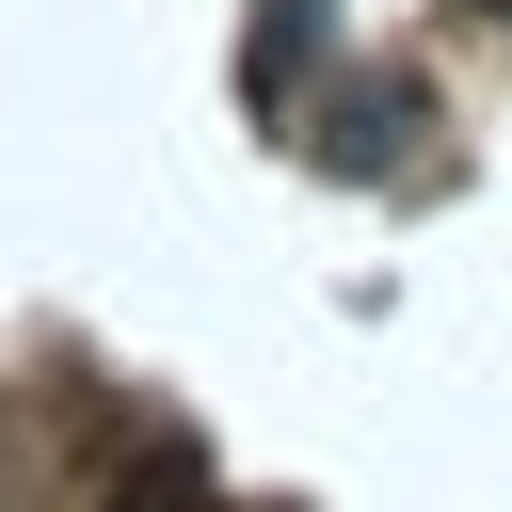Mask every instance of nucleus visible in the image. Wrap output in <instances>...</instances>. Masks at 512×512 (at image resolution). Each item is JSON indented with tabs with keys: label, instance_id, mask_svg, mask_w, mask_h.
I'll list each match as a JSON object with an SVG mask.
<instances>
[{
	"label": "nucleus",
	"instance_id": "f257e3e1",
	"mask_svg": "<svg viewBox=\"0 0 512 512\" xmlns=\"http://www.w3.org/2000/svg\"><path fill=\"white\" fill-rule=\"evenodd\" d=\"M320 48H336V0H256V32H240V96H304Z\"/></svg>",
	"mask_w": 512,
	"mask_h": 512
},
{
	"label": "nucleus",
	"instance_id": "f03ea898",
	"mask_svg": "<svg viewBox=\"0 0 512 512\" xmlns=\"http://www.w3.org/2000/svg\"><path fill=\"white\" fill-rule=\"evenodd\" d=\"M192 496H208V480H192V448H160L144 480H112V512H192Z\"/></svg>",
	"mask_w": 512,
	"mask_h": 512
}]
</instances>
